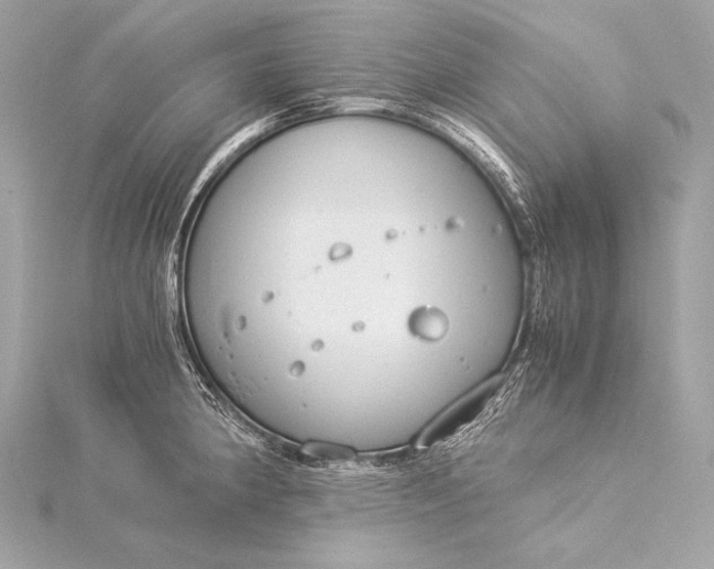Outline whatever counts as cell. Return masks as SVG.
<instances>
[{
	"mask_svg": "<svg viewBox=\"0 0 714 569\" xmlns=\"http://www.w3.org/2000/svg\"><path fill=\"white\" fill-rule=\"evenodd\" d=\"M488 393V389L480 390L441 414L419 435L416 449H431L446 445L473 425L486 406Z\"/></svg>",
	"mask_w": 714,
	"mask_h": 569,
	"instance_id": "6da1fadb",
	"label": "cell"
},
{
	"mask_svg": "<svg viewBox=\"0 0 714 569\" xmlns=\"http://www.w3.org/2000/svg\"><path fill=\"white\" fill-rule=\"evenodd\" d=\"M408 329L419 340L437 342L447 336L449 320L444 313L435 306H421L410 315Z\"/></svg>",
	"mask_w": 714,
	"mask_h": 569,
	"instance_id": "7a4b0ae2",
	"label": "cell"
}]
</instances>
